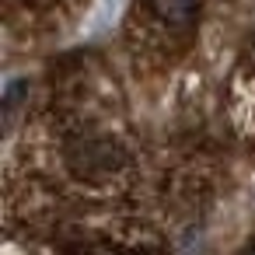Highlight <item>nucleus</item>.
<instances>
[{
    "mask_svg": "<svg viewBox=\"0 0 255 255\" xmlns=\"http://www.w3.org/2000/svg\"><path fill=\"white\" fill-rule=\"evenodd\" d=\"M63 157H67L70 171L81 175L84 182H109L112 175H119L129 164L123 143L105 133H74L63 147Z\"/></svg>",
    "mask_w": 255,
    "mask_h": 255,
    "instance_id": "obj_1",
    "label": "nucleus"
},
{
    "mask_svg": "<svg viewBox=\"0 0 255 255\" xmlns=\"http://www.w3.org/2000/svg\"><path fill=\"white\" fill-rule=\"evenodd\" d=\"M150 4H154L157 18L168 21V25H175V28L192 25L196 11H199V0H150Z\"/></svg>",
    "mask_w": 255,
    "mask_h": 255,
    "instance_id": "obj_2",
    "label": "nucleus"
}]
</instances>
